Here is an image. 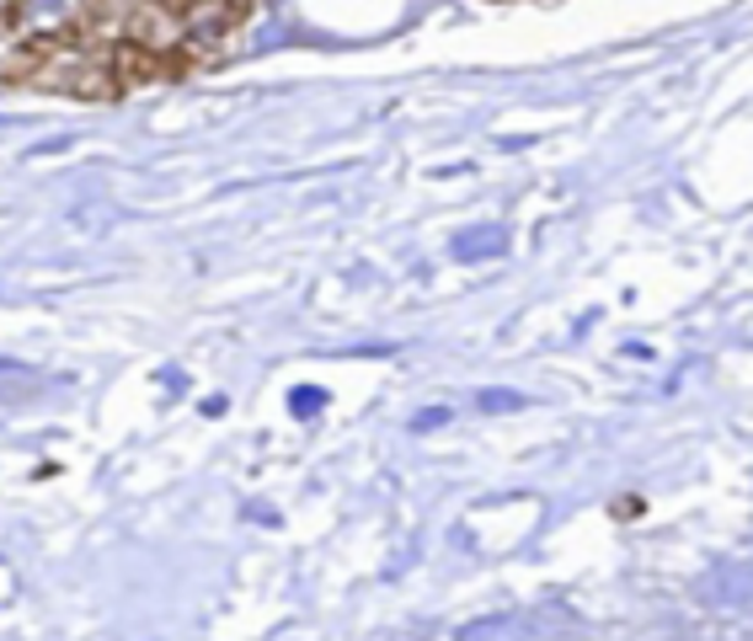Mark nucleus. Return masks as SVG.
I'll return each mask as SVG.
<instances>
[{
	"label": "nucleus",
	"mask_w": 753,
	"mask_h": 641,
	"mask_svg": "<svg viewBox=\"0 0 753 641\" xmlns=\"http://www.w3.org/2000/svg\"><path fill=\"white\" fill-rule=\"evenodd\" d=\"M454 252H460V256H492V252H502V230H470V236H460V241H454Z\"/></svg>",
	"instance_id": "obj_1"
}]
</instances>
